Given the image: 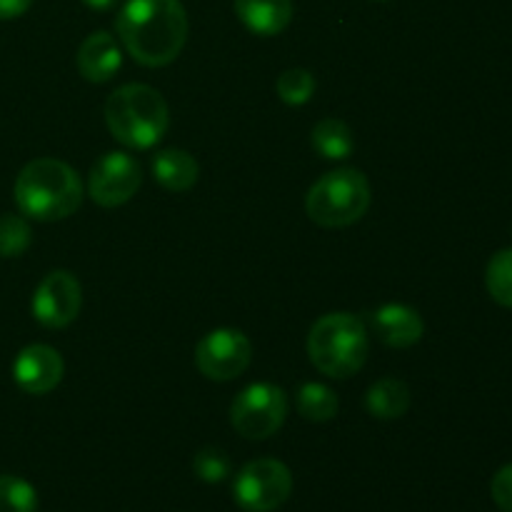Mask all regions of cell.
I'll return each instance as SVG.
<instances>
[{
  "mask_svg": "<svg viewBox=\"0 0 512 512\" xmlns=\"http://www.w3.org/2000/svg\"><path fill=\"white\" fill-rule=\"evenodd\" d=\"M370 323H373V330L380 343H385L388 348H410L425 333L423 318L418 315V310L400 303H390L375 310Z\"/></svg>",
  "mask_w": 512,
  "mask_h": 512,
  "instance_id": "7c38bea8",
  "label": "cell"
},
{
  "mask_svg": "<svg viewBox=\"0 0 512 512\" xmlns=\"http://www.w3.org/2000/svg\"><path fill=\"white\" fill-rule=\"evenodd\" d=\"M365 408L378 420H398L410 408V388L398 378H383L370 385Z\"/></svg>",
  "mask_w": 512,
  "mask_h": 512,
  "instance_id": "2e32d148",
  "label": "cell"
},
{
  "mask_svg": "<svg viewBox=\"0 0 512 512\" xmlns=\"http://www.w3.org/2000/svg\"><path fill=\"white\" fill-rule=\"evenodd\" d=\"M288 418V395L273 383H255L245 388L230 408V423L243 438L268 440Z\"/></svg>",
  "mask_w": 512,
  "mask_h": 512,
  "instance_id": "52a82bcc",
  "label": "cell"
},
{
  "mask_svg": "<svg viewBox=\"0 0 512 512\" xmlns=\"http://www.w3.org/2000/svg\"><path fill=\"white\" fill-rule=\"evenodd\" d=\"M33 5V0H0V20L20 18Z\"/></svg>",
  "mask_w": 512,
  "mask_h": 512,
  "instance_id": "d4e9b609",
  "label": "cell"
},
{
  "mask_svg": "<svg viewBox=\"0 0 512 512\" xmlns=\"http://www.w3.org/2000/svg\"><path fill=\"white\" fill-rule=\"evenodd\" d=\"M490 493H493L495 505L503 512H512V463L503 465V468L495 473L493 485H490Z\"/></svg>",
  "mask_w": 512,
  "mask_h": 512,
  "instance_id": "cb8c5ba5",
  "label": "cell"
},
{
  "mask_svg": "<svg viewBox=\"0 0 512 512\" xmlns=\"http://www.w3.org/2000/svg\"><path fill=\"white\" fill-rule=\"evenodd\" d=\"M338 395L320 383H305L298 393V413L310 423H328L338 415Z\"/></svg>",
  "mask_w": 512,
  "mask_h": 512,
  "instance_id": "ac0fdd59",
  "label": "cell"
},
{
  "mask_svg": "<svg viewBox=\"0 0 512 512\" xmlns=\"http://www.w3.org/2000/svg\"><path fill=\"white\" fill-rule=\"evenodd\" d=\"M90 10H110L118 0H83Z\"/></svg>",
  "mask_w": 512,
  "mask_h": 512,
  "instance_id": "484cf974",
  "label": "cell"
},
{
  "mask_svg": "<svg viewBox=\"0 0 512 512\" xmlns=\"http://www.w3.org/2000/svg\"><path fill=\"white\" fill-rule=\"evenodd\" d=\"M80 305H83V290L78 278L68 270H53L35 288L33 315L50 330L68 328L78 318Z\"/></svg>",
  "mask_w": 512,
  "mask_h": 512,
  "instance_id": "30bf717a",
  "label": "cell"
},
{
  "mask_svg": "<svg viewBox=\"0 0 512 512\" xmlns=\"http://www.w3.org/2000/svg\"><path fill=\"white\" fill-rule=\"evenodd\" d=\"M485 285L495 303L512 308V248L500 250L490 258L488 270H485Z\"/></svg>",
  "mask_w": 512,
  "mask_h": 512,
  "instance_id": "d6986e66",
  "label": "cell"
},
{
  "mask_svg": "<svg viewBox=\"0 0 512 512\" xmlns=\"http://www.w3.org/2000/svg\"><path fill=\"white\" fill-rule=\"evenodd\" d=\"M78 70L88 83H108L123 65V53L115 38L105 30H95L80 43Z\"/></svg>",
  "mask_w": 512,
  "mask_h": 512,
  "instance_id": "4fadbf2b",
  "label": "cell"
},
{
  "mask_svg": "<svg viewBox=\"0 0 512 512\" xmlns=\"http://www.w3.org/2000/svg\"><path fill=\"white\" fill-rule=\"evenodd\" d=\"M153 175L165 190H173V193H185V190L193 188L200 178V165L198 160L190 153L178 148L160 150L153 158Z\"/></svg>",
  "mask_w": 512,
  "mask_h": 512,
  "instance_id": "9a60e30c",
  "label": "cell"
},
{
  "mask_svg": "<svg viewBox=\"0 0 512 512\" xmlns=\"http://www.w3.org/2000/svg\"><path fill=\"white\" fill-rule=\"evenodd\" d=\"M280 100L288 105H305L315 93V78L305 68H290L275 83Z\"/></svg>",
  "mask_w": 512,
  "mask_h": 512,
  "instance_id": "7402d4cb",
  "label": "cell"
},
{
  "mask_svg": "<svg viewBox=\"0 0 512 512\" xmlns=\"http://www.w3.org/2000/svg\"><path fill=\"white\" fill-rule=\"evenodd\" d=\"M240 23L255 35H280L293 20V0H233Z\"/></svg>",
  "mask_w": 512,
  "mask_h": 512,
  "instance_id": "5bb4252c",
  "label": "cell"
},
{
  "mask_svg": "<svg viewBox=\"0 0 512 512\" xmlns=\"http://www.w3.org/2000/svg\"><path fill=\"white\" fill-rule=\"evenodd\" d=\"M313 148L328 160H345L355 150L353 130L338 118L320 120L313 128Z\"/></svg>",
  "mask_w": 512,
  "mask_h": 512,
  "instance_id": "e0dca14e",
  "label": "cell"
},
{
  "mask_svg": "<svg viewBox=\"0 0 512 512\" xmlns=\"http://www.w3.org/2000/svg\"><path fill=\"white\" fill-rule=\"evenodd\" d=\"M380 3H383V0H380Z\"/></svg>",
  "mask_w": 512,
  "mask_h": 512,
  "instance_id": "4316f807",
  "label": "cell"
},
{
  "mask_svg": "<svg viewBox=\"0 0 512 512\" xmlns=\"http://www.w3.org/2000/svg\"><path fill=\"white\" fill-rule=\"evenodd\" d=\"M290 493H293V473L280 460H253L235 475L233 498L245 512H273L283 508Z\"/></svg>",
  "mask_w": 512,
  "mask_h": 512,
  "instance_id": "8992f818",
  "label": "cell"
},
{
  "mask_svg": "<svg viewBox=\"0 0 512 512\" xmlns=\"http://www.w3.org/2000/svg\"><path fill=\"white\" fill-rule=\"evenodd\" d=\"M370 208V183L360 170L340 168L325 173L305 198L310 220L323 228H348Z\"/></svg>",
  "mask_w": 512,
  "mask_h": 512,
  "instance_id": "5b68a950",
  "label": "cell"
},
{
  "mask_svg": "<svg viewBox=\"0 0 512 512\" xmlns=\"http://www.w3.org/2000/svg\"><path fill=\"white\" fill-rule=\"evenodd\" d=\"M140 183H143V168L138 160L123 150H113L90 168L88 195L103 208H118L138 193Z\"/></svg>",
  "mask_w": 512,
  "mask_h": 512,
  "instance_id": "9c48e42d",
  "label": "cell"
},
{
  "mask_svg": "<svg viewBox=\"0 0 512 512\" xmlns=\"http://www.w3.org/2000/svg\"><path fill=\"white\" fill-rule=\"evenodd\" d=\"M20 213L40 223L70 218L83 205V180L68 163L55 158L30 160L15 180Z\"/></svg>",
  "mask_w": 512,
  "mask_h": 512,
  "instance_id": "7a4b0ae2",
  "label": "cell"
},
{
  "mask_svg": "<svg viewBox=\"0 0 512 512\" xmlns=\"http://www.w3.org/2000/svg\"><path fill=\"white\" fill-rule=\"evenodd\" d=\"M193 470L203 483H223L230 475V458L220 448H203L193 458Z\"/></svg>",
  "mask_w": 512,
  "mask_h": 512,
  "instance_id": "603a6c76",
  "label": "cell"
},
{
  "mask_svg": "<svg viewBox=\"0 0 512 512\" xmlns=\"http://www.w3.org/2000/svg\"><path fill=\"white\" fill-rule=\"evenodd\" d=\"M65 365L63 358L50 345H28L20 350L13 363V378L20 390L30 395H45L63 380Z\"/></svg>",
  "mask_w": 512,
  "mask_h": 512,
  "instance_id": "8fae6325",
  "label": "cell"
},
{
  "mask_svg": "<svg viewBox=\"0 0 512 512\" xmlns=\"http://www.w3.org/2000/svg\"><path fill=\"white\" fill-rule=\"evenodd\" d=\"M30 233L28 220L20 215H0V258H18L30 248Z\"/></svg>",
  "mask_w": 512,
  "mask_h": 512,
  "instance_id": "44dd1931",
  "label": "cell"
},
{
  "mask_svg": "<svg viewBox=\"0 0 512 512\" xmlns=\"http://www.w3.org/2000/svg\"><path fill=\"white\" fill-rule=\"evenodd\" d=\"M370 353L365 323L350 313H328L310 328V363L330 378L345 380L358 373Z\"/></svg>",
  "mask_w": 512,
  "mask_h": 512,
  "instance_id": "277c9868",
  "label": "cell"
},
{
  "mask_svg": "<svg viewBox=\"0 0 512 512\" xmlns=\"http://www.w3.org/2000/svg\"><path fill=\"white\" fill-rule=\"evenodd\" d=\"M253 360V345L240 330L218 328L205 335L195 348V365L208 380H233L248 370Z\"/></svg>",
  "mask_w": 512,
  "mask_h": 512,
  "instance_id": "ba28073f",
  "label": "cell"
},
{
  "mask_svg": "<svg viewBox=\"0 0 512 512\" xmlns=\"http://www.w3.org/2000/svg\"><path fill=\"white\" fill-rule=\"evenodd\" d=\"M38 493L33 485L15 475H0V512H35Z\"/></svg>",
  "mask_w": 512,
  "mask_h": 512,
  "instance_id": "ffe728a7",
  "label": "cell"
},
{
  "mask_svg": "<svg viewBox=\"0 0 512 512\" xmlns=\"http://www.w3.org/2000/svg\"><path fill=\"white\" fill-rule=\"evenodd\" d=\"M105 123L125 148L148 150L168 133L170 110L155 88L128 83L120 85L105 103Z\"/></svg>",
  "mask_w": 512,
  "mask_h": 512,
  "instance_id": "3957f363",
  "label": "cell"
},
{
  "mask_svg": "<svg viewBox=\"0 0 512 512\" xmlns=\"http://www.w3.org/2000/svg\"><path fill=\"white\" fill-rule=\"evenodd\" d=\"M120 43L145 68L170 65L188 40V13L180 0H128L115 20Z\"/></svg>",
  "mask_w": 512,
  "mask_h": 512,
  "instance_id": "6da1fadb",
  "label": "cell"
}]
</instances>
